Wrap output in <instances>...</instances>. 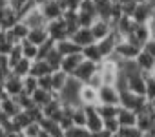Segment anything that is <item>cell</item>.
Listing matches in <instances>:
<instances>
[{"mask_svg": "<svg viewBox=\"0 0 155 137\" xmlns=\"http://www.w3.org/2000/svg\"><path fill=\"white\" fill-rule=\"evenodd\" d=\"M148 99L137 93H131L130 90H120V108H128L135 113H140L148 106Z\"/></svg>", "mask_w": 155, "mask_h": 137, "instance_id": "6da1fadb", "label": "cell"}, {"mask_svg": "<svg viewBox=\"0 0 155 137\" xmlns=\"http://www.w3.org/2000/svg\"><path fill=\"white\" fill-rule=\"evenodd\" d=\"M153 38V29H151V24H137L135 22V29L131 31V35L126 37V40L133 42L135 46L139 48H144V44Z\"/></svg>", "mask_w": 155, "mask_h": 137, "instance_id": "7a4b0ae2", "label": "cell"}, {"mask_svg": "<svg viewBox=\"0 0 155 137\" xmlns=\"http://www.w3.org/2000/svg\"><path fill=\"white\" fill-rule=\"evenodd\" d=\"M22 22L29 28V29H46L48 28V20H46V17L42 15V11H40V8H37V6H33L24 17H22Z\"/></svg>", "mask_w": 155, "mask_h": 137, "instance_id": "3957f363", "label": "cell"}, {"mask_svg": "<svg viewBox=\"0 0 155 137\" xmlns=\"http://www.w3.org/2000/svg\"><path fill=\"white\" fill-rule=\"evenodd\" d=\"M137 24H153V20H155V8L150 4V2H140V4H137V8H135V13H133V17H131Z\"/></svg>", "mask_w": 155, "mask_h": 137, "instance_id": "277c9868", "label": "cell"}, {"mask_svg": "<svg viewBox=\"0 0 155 137\" xmlns=\"http://www.w3.org/2000/svg\"><path fill=\"white\" fill-rule=\"evenodd\" d=\"M146 82H148V75L142 73V72L128 75L126 77V90H130L131 93L146 97Z\"/></svg>", "mask_w": 155, "mask_h": 137, "instance_id": "5b68a950", "label": "cell"}, {"mask_svg": "<svg viewBox=\"0 0 155 137\" xmlns=\"http://www.w3.org/2000/svg\"><path fill=\"white\" fill-rule=\"evenodd\" d=\"M140 51H142V48L135 46L133 42H130V40H126V38H122V40L119 42L117 49H115V55H117L120 60H135V58L140 55Z\"/></svg>", "mask_w": 155, "mask_h": 137, "instance_id": "8992f818", "label": "cell"}, {"mask_svg": "<svg viewBox=\"0 0 155 137\" xmlns=\"http://www.w3.org/2000/svg\"><path fill=\"white\" fill-rule=\"evenodd\" d=\"M99 104H113L120 106V90L117 86H101L99 88Z\"/></svg>", "mask_w": 155, "mask_h": 137, "instance_id": "52a82bcc", "label": "cell"}, {"mask_svg": "<svg viewBox=\"0 0 155 137\" xmlns=\"http://www.w3.org/2000/svg\"><path fill=\"white\" fill-rule=\"evenodd\" d=\"M99 72V64H95V62H91V60H86L84 58V62L79 66V68H77V70H75V73L71 75L73 79H77V81H79V82H82V84H86L95 73Z\"/></svg>", "mask_w": 155, "mask_h": 137, "instance_id": "ba28073f", "label": "cell"}, {"mask_svg": "<svg viewBox=\"0 0 155 137\" xmlns=\"http://www.w3.org/2000/svg\"><path fill=\"white\" fill-rule=\"evenodd\" d=\"M46 29H48L49 38H51V40H55V42H60V40L69 38V33H68V24H66L64 17H62V18H58V20L49 22Z\"/></svg>", "mask_w": 155, "mask_h": 137, "instance_id": "9c48e42d", "label": "cell"}, {"mask_svg": "<svg viewBox=\"0 0 155 137\" xmlns=\"http://www.w3.org/2000/svg\"><path fill=\"white\" fill-rule=\"evenodd\" d=\"M90 29H91V33H93V38H95V42H101V40H104L106 37H110V35L113 33L115 26H113L110 20H102V18H97Z\"/></svg>", "mask_w": 155, "mask_h": 137, "instance_id": "30bf717a", "label": "cell"}, {"mask_svg": "<svg viewBox=\"0 0 155 137\" xmlns=\"http://www.w3.org/2000/svg\"><path fill=\"white\" fill-rule=\"evenodd\" d=\"M84 108H86V117H88L86 128H88L91 133H97V132L104 130V119H102V115L99 113L97 106H84Z\"/></svg>", "mask_w": 155, "mask_h": 137, "instance_id": "8fae6325", "label": "cell"}, {"mask_svg": "<svg viewBox=\"0 0 155 137\" xmlns=\"http://www.w3.org/2000/svg\"><path fill=\"white\" fill-rule=\"evenodd\" d=\"M4 88H6V93L15 99L20 93H24V79H20V77H17V75L11 73L6 79V82H4Z\"/></svg>", "mask_w": 155, "mask_h": 137, "instance_id": "7c38bea8", "label": "cell"}, {"mask_svg": "<svg viewBox=\"0 0 155 137\" xmlns=\"http://www.w3.org/2000/svg\"><path fill=\"white\" fill-rule=\"evenodd\" d=\"M79 99H81L82 106H97L99 104V90L91 88L90 84H82Z\"/></svg>", "mask_w": 155, "mask_h": 137, "instance_id": "4fadbf2b", "label": "cell"}, {"mask_svg": "<svg viewBox=\"0 0 155 137\" xmlns=\"http://www.w3.org/2000/svg\"><path fill=\"white\" fill-rule=\"evenodd\" d=\"M40 11H42V15L46 17L48 22H53V20H58V18L64 17V9L60 8V2H51V0L40 8Z\"/></svg>", "mask_w": 155, "mask_h": 137, "instance_id": "5bb4252c", "label": "cell"}, {"mask_svg": "<svg viewBox=\"0 0 155 137\" xmlns=\"http://www.w3.org/2000/svg\"><path fill=\"white\" fill-rule=\"evenodd\" d=\"M84 62V55L82 53H77V55H68V57H64V60H62V68L60 70L66 73V75H73L75 73V70L79 68L81 64Z\"/></svg>", "mask_w": 155, "mask_h": 137, "instance_id": "9a60e30c", "label": "cell"}, {"mask_svg": "<svg viewBox=\"0 0 155 137\" xmlns=\"http://www.w3.org/2000/svg\"><path fill=\"white\" fill-rule=\"evenodd\" d=\"M29 28L20 20V22H17L8 33H9V38H11V42L13 44H20V42H24V40H28V37H29Z\"/></svg>", "mask_w": 155, "mask_h": 137, "instance_id": "2e32d148", "label": "cell"}, {"mask_svg": "<svg viewBox=\"0 0 155 137\" xmlns=\"http://www.w3.org/2000/svg\"><path fill=\"white\" fill-rule=\"evenodd\" d=\"M137 66L140 68V72L146 73V75H151V72L155 70V57H151L150 53H146L144 49L140 51V55L135 58Z\"/></svg>", "mask_w": 155, "mask_h": 137, "instance_id": "e0dca14e", "label": "cell"}, {"mask_svg": "<svg viewBox=\"0 0 155 137\" xmlns=\"http://www.w3.org/2000/svg\"><path fill=\"white\" fill-rule=\"evenodd\" d=\"M0 112L6 113V115L11 117V119H15V117L22 112V108H20V104L17 102V99H13V97H6L4 101H0Z\"/></svg>", "mask_w": 155, "mask_h": 137, "instance_id": "ac0fdd59", "label": "cell"}, {"mask_svg": "<svg viewBox=\"0 0 155 137\" xmlns=\"http://www.w3.org/2000/svg\"><path fill=\"white\" fill-rule=\"evenodd\" d=\"M71 40H73L75 44H79L82 49H84L86 46H90V44H93V42H95L93 33H91V29H90V28H81L79 31H77V33L71 37Z\"/></svg>", "mask_w": 155, "mask_h": 137, "instance_id": "d6986e66", "label": "cell"}, {"mask_svg": "<svg viewBox=\"0 0 155 137\" xmlns=\"http://www.w3.org/2000/svg\"><path fill=\"white\" fill-rule=\"evenodd\" d=\"M137 128H139L142 133H146V132H153V130H155L153 121H151V115H150V102H148L146 110L139 113V117H137Z\"/></svg>", "mask_w": 155, "mask_h": 137, "instance_id": "ffe728a7", "label": "cell"}, {"mask_svg": "<svg viewBox=\"0 0 155 137\" xmlns=\"http://www.w3.org/2000/svg\"><path fill=\"white\" fill-rule=\"evenodd\" d=\"M82 55H84V58H86V60H91V62H95V64H99V66L104 62V57H102V53H101V49H99V44H97V42H93V44L86 46V48L82 49Z\"/></svg>", "mask_w": 155, "mask_h": 137, "instance_id": "44dd1931", "label": "cell"}, {"mask_svg": "<svg viewBox=\"0 0 155 137\" xmlns=\"http://www.w3.org/2000/svg\"><path fill=\"white\" fill-rule=\"evenodd\" d=\"M57 49L62 53V57H68V55H77V53H82V48L79 44H75L71 38H66V40H60L57 42Z\"/></svg>", "mask_w": 155, "mask_h": 137, "instance_id": "7402d4cb", "label": "cell"}, {"mask_svg": "<svg viewBox=\"0 0 155 137\" xmlns=\"http://www.w3.org/2000/svg\"><path fill=\"white\" fill-rule=\"evenodd\" d=\"M93 2H95L99 18L111 22V9H113V4H115V2H111V0H93Z\"/></svg>", "mask_w": 155, "mask_h": 137, "instance_id": "603a6c76", "label": "cell"}, {"mask_svg": "<svg viewBox=\"0 0 155 137\" xmlns=\"http://www.w3.org/2000/svg\"><path fill=\"white\" fill-rule=\"evenodd\" d=\"M133 29H135V20L130 18V17H122V18L115 24V31H117L122 38H126L128 35H131Z\"/></svg>", "mask_w": 155, "mask_h": 137, "instance_id": "cb8c5ba5", "label": "cell"}, {"mask_svg": "<svg viewBox=\"0 0 155 137\" xmlns=\"http://www.w3.org/2000/svg\"><path fill=\"white\" fill-rule=\"evenodd\" d=\"M137 117H139V113H135V112H131L128 108H120V112L117 115V119H119L122 128L124 126H137Z\"/></svg>", "mask_w": 155, "mask_h": 137, "instance_id": "d4e9b609", "label": "cell"}, {"mask_svg": "<svg viewBox=\"0 0 155 137\" xmlns=\"http://www.w3.org/2000/svg\"><path fill=\"white\" fill-rule=\"evenodd\" d=\"M53 70L49 68V64L46 60H33V66H31V75L37 77V79H42L46 75H51Z\"/></svg>", "mask_w": 155, "mask_h": 137, "instance_id": "484cf974", "label": "cell"}, {"mask_svg": "<svg viewBox=\"0 0 155 137\" xmlns=\"http://www.w3.org/2000/svg\"><path fill=\"white\" fill-rule=\"evenodd\" d=\"M68 81H69V75H66L62 70L60 72H53L51 73V82H53V93H60L64 88H66V84H68Z\"/></svg>", "mask_w": 155, "mask_h": 137, "instance_id": "4316f807", "label": "cell"}, {"mask_svg": "<svg viewBox=\"0 0 155 137\" xmlns=\"http://www.w3.org/2000/svg\"><path fill=\"white\" fill-rule=\"evenodd\" d=\"M31 66H33V60L22 58V60L13 68V70H11V73L17 75V77H20V79H26L28 75H31Z\"/></svg>", "mask_w": 155, "mask_h": 137, "instance_id": "83f0119b", "label": "cell"}, {"mask_svg": "<svg viewBox=\"0 0 155 137\" xmlns=\"http://www.w3.org/2000/svg\"><path fill=\"white\" fill-rule=\"evenodd\" d=\"M31 122H35V121L31 119V115H29L26 110H22V112H20V113L13 119V128H15L17 132H24V130H26Z\"/></svg>", "mask_w": 155, "mask_h": 137, "instance_id": "f1b7e54d", "label": "cell"}, {"mask_svg": "<svg viewBox=\"0 0 155 137\" xmlns=\"http://www.w3.org/2000/svg\"><path fill=\"white\" fill-rule=\"evenodd\" d=\"M28 40H29L31 44H35V46H38V48H40L42 44H46V42L49 40L48 29H31V31H29Z\"/></svg>", "mask_w": 155, "mask_h": 137, "instance_id": "f546056e", "label": "cell"}, {"mask_svg": "<svg viewBox=\"0 0 155 137\" xmlns=\"http://www.w3.org/2000/svg\"><path fill=\"white\" fill-rule=\"evenodd\" d=\"M62 60H64V57H62V53L57 49V46H55V49H51V53L46 57V62L49 64V68L53 72H60V68H62Z\"/></svg>", "mask_w": 155, "mask_h": 137, "instance_id": "4dcf8cb0", "label": "cell"}, {"mask_svg": "<svg viewBox=\"0 0 155 137\" xmlns=\"http://www.w3.org/2000/svg\"><path fill=\"white\" fill-rule=\"evenodd\" d=\"M31 97H33L35 104L42 108V106H46V104H48V102H49V101L55 97V93H51V92H46V90H40V88H38V90H37V92H35Z\"/></svg>", "mask_w": 155, "mask_h": 137, "instance_id": "1f68e13d", "label": "cell"}, {"mask_svg": "<svg viewBox=\"0 0 155 137\" xmlns=\"http://www.w3.org/2000/svg\"><path fill=\"white\" fill-rule=\"evenodd\" d=\"M97 110H99V113L102 115V119H113V117L119 115L120 106H113V104H97Z\"/></svg>", "mask_w": 155, "mask_h": 137, "instance_id": "d6a6232c", "label": "cell"}, {"mask_svg": "<svg viewBox=\"0 0 155 137\" xmlns=\"http://www.w3.org/2000/svg\"><path fill=\"white\" fill-rule=\"evenodd\" d=\"M20 46H22L24 58H29V60H37V58H38V46L31 44L29 40H24V42H20Z\"/></svg>", "mask_w": 155, "mask_h": 137, "instance_id": "836d02e7", "label": "cell"}, {"mask_svg": "<svg viewBox=\"0 0 155 137\" xmlns=\"http://www.w3.org/2000/svg\"><path fill=\"white\" fill-rule=\"evenodd\" d=\"M75 126H86L88 124V117H86V108L81 104V106H75L73 110V115H71Z\"/></svg>", "mask_w": 155, "mask_h": 137, "instance_id": "e575fe53", "label": "cell"}, {"mask_svg": "<svg viewBox=\"0 0 155 137\" xmlns=\"http://www.w3.org/2000/svg\"><path fill=\"white\" fill-rule=\"evenodd\" d=\"M9 57V66H11V70H13V68L24 58V53H22V46L20 44H15L13 46V49H11V53L8 55Z\"/></svg>", "mask_w": 155, "mask_h": 137, "instance_id": "d590c367", "label": "cell"}, {"mask_svg": "<svg viewBox=\"0 0 155 137\" xmlns=\"http://www.w3.org/2000/svg\"><path fill=\"white\" fill-rule=\"evenodd\" d=\"M79 13H84V15H90L93 18H99V13H97V8H95V2L93 0H84L79 8Z\"/></svg>", "mask_w": 155, "mask_h": 137, "instance_id": "8d00e7d4", "label": "cell"}, {"mask_svg": "<svg viewBox=\"0 0 155 137\" xmlns=\"http://www.w3.org/2000/svg\"><path fill=\"white\" fill-rule=\"evenodd\" d=\"M66 137H93V133L86 126H73L66 132Z\"/></svg>", "mask_w": 155, "mask_h": 137, "instance_id": "74e56055", "label": "cell"}, {"mask_svg": "<svg viewBox=\"0 0 155 137\" xmlns=\"http://www.w3.org/2000/svg\"><path fill=\"white\" fill-rule=\"evenodd\" d=\"M37 90H38V79L33 77V75H28V77L24 79V93L33 95Z\"/></svg>", "mask_w": 155, "mask_h": 137, "instance_id": "f35d334b", "label": "cell"}, {"mask_svg": "<svg viewBox=\"0 0 155 137\" xmlns=\"http://www.w3.org/2000/svg\"><path fill=\"white\" fill-rule=\"evenodd\" d=\"M15 99H17V102L20 104V108H22V110H26V112L37 106V104H35V101H33V97H31V95H28V93H20V95H18V97H15Z\"/></svg>", "mask_w": 155, "mask_h": 137, "instance_id": "ab89813d", "label": "cell"}, {"mask_svg": "<svg viewBox=\"0 0 155 137\" xmlns=\"http://www.w3.org/2000/svg\"><path fill=\"white\" fill-rule=\"evenodd\" d=\"M55 46H57V42L51 40V38H49L46 44H42V46L38 48V58H37V60H46V57L51 53V49H55Z\"/></svg>", "mask_w": 155, "mask_h": 137, "instance_id": "60d3db41", "label": "cell"}, {"mask_svg": "<svg viewBox=\"0 0 155 137\" xmlns=\"http://www.w3.org/2000/svg\"><path fill=\"white\" fill-rule=\"evenodd\" d=\"M84 2V0H60V8L64 9V13L66 11H69V9H73V11H79V8H81V4Z\"/></svg>", "mask_w": 155, "mask_h": 137, "instance_id": "b9f144b4", "label": "cell"}, {"mask_svg": "<svg viewBox=\"0 0 155 137\" xmlns=\"http://www.w3.org/2000/svg\"><path fill=\"white\" fill-rule=\"evenodd\" d=\"M120 122H119V119L117 117H113V119H104V130H108V132H111V133H119L120 132Z\"/></svg>", "mask_w": 155, "mask_h": 137, "instance_id": "7bdbcfd3", "label": "cell"}, {"mask_svg": "<svg viewBox=\"0 0 155 137\" xmlns=\"http://www.w3.org/2000/svg\"><path fill=\"white\" fill-rule=\"evenodd\" d=\"M119 135L120 137H142V132L137 126H124V128H120Z\"/></svg>", "mask_w": 155, "mask_h": 137, "instance_id": "ee69618b", "label": "cell"}, {"mask_svg": "<svg viewBox=\"0 0 155 137\" xmlns=\"http://www.w3.org/2000/svg\"><path fill=\"white\" fill-rule=\"evenodd\" d=\"M40 132H42V126H40V122H31L22 133H24V137H38L40 135Z\"/></svg>", "mask_w": 155, "mask_h": 137, "instance_id": "f6af8a7d", "label": "cell"}, {"mask_svg": "<svg viewBox=\"0 0 155 137\" xmlns=\"http://www.w3.org/2000/svg\"><path fill=\"white\" fill-rule=\"evenodd\" d=\"M146 99L153 101L155 99V77L148 75V82H146Z\"/></svg>", "mask_w": 155, "mask_h": 137, "instance_id": "bcb514c9", "label": "cell"}, {"mask_svg": "<svg viewBox=\"0 0 155 137\" xmlns=\"http://www.w3.org/2000/svg\"><path fill=\"white\" fill-rule=\"evenodd\" d=\"M38 88H40V90H46V92H51V93H53V82H51V75H46V77L38 79Z\"/></svg>", "mask_w": 155, "mask_h": 137, "instance_id": "7dc6e473", "label": "cell"}, {"mask_svg": "<svg viewBox=\"0 0 155 137\" xmlns=\"http://www.w3.org/2000/svg\"><path fill=\"white\" fill-rule=\"evenodd\" d=\"M120 6H122V13H124V17H133V13H135V8H137V4H133V2H120Z\"/></svg>", "mask_w": 155, "mask_h": 137, "instance_id": "c3c4849f", "label": "cell"}, {"mask_svg": "<svg viewBox=\"0 0 155 137\" xmlns=\"http://www.w3.org/2000/svg\"><path fill=\"white\" fill-rule=\"evenodd\" d=\"M86 84H90V86H91V88H95V90H99L101 86H104V82H102V77H101V73H99V72H97V73H95V75H93V77L88 81V82H86Z\"/></svg>", "mask_w": 155, "mask_h": 137, "instance_id": "681fc988", "label": "cell"}, {"mask_svg": "<svg viewBox=\"0 0 155 137\" xmlns=\"http://www.w3.org/2000/svg\"><path fill=\"white\" fill-rule=\"evenodd\" d=\"M142 49H144L146 53H150L151 57H155V37H153V38H150V40L144 44V48H142Z\"/></svg>", "mask_w": 155, "mask_h": 137, "instance_id": "f907efd6", "label": "cell"}, {"mask_svg": "<svg viewBox=\"0 0 155 137\" xmlns=\"http://www.w3.org/2000/svg\"><path fill=\"white\" fill-rule=\"evenodd\" d=\"M113 133L111 132H108V130H101V132H97V133H93V137H111Z\"/></svg>", "mask_w": 155, "mask_h": 137, "instance_id": "816d5d0a", "label": "cell"}, {"mask_svg": "<svg viewBox=\"0 0 155 137\" xmlns=\"http://www.w3.org/2000/svg\"><path fill=\"white\" fill-rule=\"evenodd\" d=\"M6 137H24V133L22 132H17V130H11V132H8Z\"/></svg>", "mask_w": 155, "mask_h": 137, "instance_id": "f5cc1de1", "label": "cell"}, {"mask_svg": "<svg viewBox=\"0 0 155 137\" xmlns=\"http://www.w3.org/2000/svg\"><path fill=\"white\" fill-rule=\"evenodd\" d=\"M9 4H11L9 0H0V9H8V8H9Z\"/></svg>", "mask_w": 155, "mask_h": 137, "instance_id": "db71d44e", "label": "cell"}, {"mask_svg": "<svg viewBox=\"0 0 155 137\" xmlns=\"http://www.w3.org/2000/svg\"><path fill=\"white\" fill-rule=\"evenodd\" d=\"M9 9V8H8ZM8 9H0V26H2V22H4V18H6V15H8Z\"/></svg>", "mask_w": 155, "mask_h": 137, "instance_id": "11a10c76", "label": "cell"}, {"mask_svg": "<svg viewBox=\"0 0 155 137\" xmlns=\"http://www.w3.org/2000/svg\"><path fill=\"white\" fill-rule=\"evenodd\" d=\"M142 137H155V130H153V132H146V133H142Z\"/></svg>", "mask_w": 155, "mask_h": 137, "instance_id": "9f6ffc18", "label": "cell"}, {"mask_svg": "<svg viewBox=\"0 0 155 137\" xmlns=\"http://www.w3.org/2000/svg\"><path fill=\"white\" fill-rule=\"evenodd\" d=\"M38 137H53V135H51V133H48V132H44V130H42V132H40V135H38Z\"/></svg>", "mask_w": 155, "mask_h": 137, "instance_id": "6f0895ef", "label": "cell"}, {"mask_svg": "<svg viewBox=\"0 0 155 137\" xmlns=\"http://www.w3.org/2000/svg\"><path fill=\"white\" fill-rule=\"evenodd\" d=\"M122 2H133V4H140V2H144V0H122Z\"/></svg>", "mask_w": 155, "mask_h": 137, "instance_id": "680465c9", "label": "cell"}, {"mask_svg": "<svg viewBox=\"0 0 155 137\" xmlns=\"http://www.w3.org/2000/svg\"><path fill=\"white\" fill-rule=\"evenodd\" d=\"M150 104H151V108L155 110V99H153V101H150Z\"/></svg>", "mask_w": 155, "mask_h": 137, "instance_id": "91938a15", "label": "cell"}, {"mask_svg": "<svg viewBox=\"0 0 155 137\" xmlns=\"http://www.w3.org/2000/svg\"><path fill=\"white\" fill-rule=\"evenodd\" d=\"M111 137H120V135H119V133H113V135H111Z\"/></svg>", "mask_w": 155, "mask_h": 137, "instance_id": "94428289", "label": "cell"}, {"mask_svg": "<svg viewBox=\"0 0 155 137\" xmlns=\"http://www.w3.org/2000/svg\"><path fill=\"white\" fill-rule=\"evenodd\" d=\"M111 2H122V0H111Z\"/></svg>", "mask_w": 155, "mask_h": 137, "instance_id": "6125c7cd", "label": "cell"}, {"mask_svg": "<svg viewBox=\"0 0 155 137\" xmlns=\"http://www.w3.org/2000/svg\"><path fill=\"white\" fill-rule=\"evenodd\" d=\"M51 2H60V0H51Z\"/></svg>", "mask_w": 155, "mask_h": 137, "instance_id": "be15d7a7", "label": "cell"}]
</instances>
